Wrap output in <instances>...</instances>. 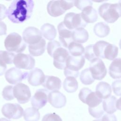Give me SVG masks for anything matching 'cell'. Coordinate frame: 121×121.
<instances>
[{
  "instance_id": "cell-14",
  "label": "cell",
  "mask_w": 121,
  "mask_h": 121,
  "mask_svg": "<svg viewBox=\"0 0 121 121\" xmlns=\"http://www.w3.org/2000/svg\"><path fill=\"white\" fill-rule=\"evenodd\" d=\"M49 92L45 89H38L31 98V103L32 106L38 110L44 106L48 100Z\"/></svg>"
},
{
  "instance_id": "cell-44",
  "label": "cell",
  "mask_w": 121,
  "mask_h": 121,
  "mask_svg": "<svg viewBox=\"0 0 121 121\" xmlns=\"http://www.w3.org/2000/svg\"><path fill=\"white\" fill-rule=\"evenodd\" d=\"M7 34V26L5 23L0 21V35H5Z\"/></svg>"
},
{
  "instance_id": "cell-28",
  "label": "cell",
  "mask_w": 121,
  "mask_h": 121,
  "mask_svg": "<svg viewBox=\"0 0 121 121\" xmlns=\"http://www.w3.org/2000/svg\"><path fill=\"white\" fill-rule=\"evenodd\" d=\"M110 30L109 26L103 22L96 23L94 27V32L95 35L99 37H104L108 35Z\"/></svg>"
},
{
  "instance_id": "cell-20",
  "label": "cell",
  "mask_w": 121,
  "mask_h": 121,
  "mask_svg": "<svg viewBox=\"0 0 121 121\" xmlns=\"http://www.w3.org/2000/svg\"><path fill=\"white\" fill-rule=\"evenodd\" d=\"M81 16L86 23H93L97 21L98 14L92 6H88L82 10Z\"/></svg>"
},
{
  "instance_id": "cell-43",
  "label": "cell",
  "mask_w": 121,
  "mask_h": 121,
  "mask_svg": "<svg viewBox=\"0 0 121 121\" xmlns=\"http://www.w3.org/2000/svg\"><path fill=\"white\" fill-rule=\"evenodd\" d=\"M7 9L4 5L0 4V21L7 16Z\"/></svg>"
},
{
  "instance_id": "cell-41",
  "label": "cell",
  "mask_w": 121,
  "mask_h": 121,
  "mask_svg": "<svg viewBox=\"0 0 121 121\" xmlns=\"http://www.w3.org/2000/svg\"><path fill=\"white\" fill-rule=\"evenodd\" d=\"M60 5L62 9L66 11V10L70 9L74 6L75 0H60Z\"/></svg>"
},
{
  "instance_id": "cell-13",
  "label": "cell",
  "mask_w": 121,
  "mask_h": 121,
  "mask_svg": "<svg viewBox=\"0 0 121 121\" xmlns=\"http://www.w3.org/2000/svg\"><path fill=\"white\" fill-rule=\"evenodd\" d=\"M41 31L38 28L29 26L26 27L23 32V39L24 42L30 44H33L40 42L43 38Z\"/></svg>"
},
{
  "instance_id": "cell-23",
  "label": "cell",
  "mask_w": 121,
  "mask_h": 121,
  "mask_svg": "<svg viewBox=\"0 0 121 121\" xmlns=\"http://www.w3.org/2000/svg\"><path fill=\"white\" fill-rule=\"evenodd\" d=\"M109 73L114 79L121 78V58L113 60L109 66Z\"/></svg>"
},
{
  "instance_id": "cell-42",
  "label": "cell",
  "mask_w": 121,
  "mask_h": 121,
  "mask_svg": "<svg viewBox=\"0 0 121 121\" xmlns=\"http://www.w3.org/2000/svg\"><path fill=\"white\" fill-rule=\"evenodd\" d=\"M101 121H117V119L114 114H105L101 118Z\"/></svg>"
},
{
  "instance_id": "cell-1",
  "label": "cell",
  "mask_w": 121,
  "mask_h": 121,
  "mask_svg": "<svg viewBox=\"0 0 121 121\" xmlns=\"http://www.w3.org/2000/svg\"><path fill=\"white\" fill-rule=\"evenodd\" d=\"M34 7L33 0H15L7 10V17L13 23H23L30 18Z\"/></svg>"
},
{
  "instance_id": "cell-26",
  "label": "cell",
  "mask_w": 121,
  "mask_h": 121,
  "mask_svg": "<svg viewBox=\"0 0 121 121\" xmlns=\"http://www.w3.org/2000/svg\"><path fill=\"white\" fill-rule=\"evenodd\" d=\"M89 35L87 31L84 28H79L72 31V38L73 41L78 43H84L88 39Z\"/></svg>"
},
{
  "instance_id": "cell-17",
  "label": "cell",
  "mask_w": 121,
  "mask_h": 121,
  "mask_svg": "<svg viewBox=\"0 0 121 121\" xmlns=\"http://www.w3.org/2000/svg\"><path fill=\"white\" fill-rule=\"evenodd\" d=\"M48 101L54 107L60 108L64 107L67 102L66 96L59 91H52L49 92Z\"/></svg>"
},
{
  "instance_id": "cell-12",
  "label": "cell",
  "mask_w": 121,
  "mask_h": 121,
  "mask_svg": "<svg viewBox=\"0 0 121 121\" xmlns=\"http://www.w3.org/2000/svg\"><path fill=\"white\" fill-rule=\"evenodd\" d=\"M28 74V73L27 72H23L18 68L13 67L6 71L5 78L9 83L17 84L26 78Z\"/></svg>"
},
{
  "instance_id": "cell-39",
  "label": "cell",
  "mask_w": 121,
  "mask_h": 121,
  "mask_svg": "<svg viewBox=\"0 0 121 121\" xmlns=\"http://www.w3.org/2000/svg\"><path fill=\"white\" fill-rule=\"evenodd\" d=\"M42 121H62L60 116L55 113H47L42 119Z\"/></svg>"
},
{
  "instance_id": "cell-29",
  "label": "cell",
  "mask_w": 121,
  "mask_h": 121,
  "mask_svg": "<svg viewBox=\"0 0 121 121\" xmlns=\"http://www.w3.org/2000/svg\"><path fill=\"white\" fill-rule=\"evenodd\" d=\"M63 86L64 90L68 93H72L76 92L78 88V82L76 78L71 77H66Z\"/></svg>"
},
{
  "instance_id": "cell-15",
  "label": "cell",
  "mask_w": 121,
  "mask_h": 121,
  "mask_svg": "<svg viewBox=\"0 0 121 121\" xmlns=\"http://www.w3.org/2000/svg\"><path fill=\"white\" fill-rule=\"evenodd\" d=\"M69 56V53L66 49L61 47L58 48L54 52L52 56L54 67L60 69H64Z\"/></svg>"
},
{
  "instance_id": "cell-10",
  "label": "cell",
  "mask_w": 121,
  "mask_h": 121,
  "mask_svg": "<svg viewBox=\"0 0 121 121\" xmlns=\"http://www.w3.org/2000/svg\"><path fill=\"white\" fill-rule=\"evenodd\" d=\"M89 69L94 79L102 80L107 74L105 65L100 58H96L91 61Z\"/></svg>"
},
{
  "instance_id": "cell-33",
  "label": "cell",
  "mask_w": 121,
  "mask_h": 121,
  "mask_svg": "<svg viewBox=\"0 0 121 121\" xmlns=\"http://www.w3.org/2000/svg\"><path fill=\"white\" fill-rule=\"evenodd\" d=\"M15 54L5 51H0V60L6 64H11L13 62Z\"/></svg>"
},
{
  "instance_id": "cell-9",
  "label": "cell",
  "mask_w": 121,
  "mask_h": 121,
  "mask_svg": "<svg viewBox=\"0 0 121 121\" xmlns=\"http://www.w3.org/2000/svg\"><path fill=\"white\" fill-rule=\"evenodd\" d=\"M1 112L9 119H18L23 116L24 110L19 104L7 103L3 105Z\"/></svg>"
},
{
  "instance_id": "cell-7",
  "label": "cell",
  "mask_w": 121,
  "mask_h": 121,
  "mask_svg": "<svg viewBox=\"0 0 121 121\" xmlns=\"http://www.w3.org/2000/svg\"><path fill=\"white\" fill-rule=\"evenodd\" d=\"M65 26L70 30L79 28H84L87 23L83 19L81 14L69 12L66 14L63 21Z\"/></svg>"
},
{
  "instance_id": "cell-27",
  "label": "cell",
  "mask_w": 121,
  "mask_h": 121,
  "mask_svg": "<svg viewBox=\"0 0 121 121\" xmlns=\"http://www.w3.org/2000/svg\"><path fill=\"white\" fill-rule=\"evenodd\" d=\"M117 99L113 95L104 99L103 101V107L104 111L108 114H112L117 110L116 106Z\"/></svg>"
},
{
  "instance_id": "cell-48",
  "label": "cell",
  "mask_w": 121,
  "mask_h": 121,
  "mask_svg": "<svg viewBox=\"0 0 121 121\" xmlns=\"http://www.w3.org/2000/svg\"><path fill=\"white\" fill-rule=\"evenodd\" d=\"M119 46H120V48L121 49V39L120 41V43H119Z\"/></svg>"
},
{
  "instance_id": "cell-21",
  "label": "cell",
  "mask_w": 121,
  "mask_h": 121,
  "mask_svg": "<svg viewBox=\"0 0 121 121\" xmlns=\"http://www.w3.org/2000/svg\"><path fill=\"white\" fill-rule=\"evenodd\" d=\"M95 93L101 99H106L109 97L112 93L110 85L105 82H100L96 85Z\"/></svg>"
},
{
  "instance_id": "cell-6",
  "label": "cell",
  "mask_w": 121,
  "mask_h": 121,
  "mask_svg": "<svg viewBox=\"0 0 121 121\" xmlns=\"http://www.w3.org/2000/svg\"><path fill=\"white\" fill-rule=\"evenodd\" d=\"M78 97L83 103L88 105L90 108L97 107L102 103V99L100 98L95 92L86 87H84L80 90Z\"/></svg>"
},
{
  "instance_id": "cell-19",
  "label": "cell",
  "mask_w": 121,
  "mask_h": 121,
  "mask_svg": "<svg viewBox=\"0 0 121 121\" xmlns=\"http://www.w3.org/2000/svg\"><path fill=\"white\" fill-rule=\"evenodd\" d=\"M42 86L48 90L58 91L61 86L60 79L53 76H45V79Z\"/></svg>"
},
{
  "instance_id": "cell-37",
  "label": "cell",
  "mask_w": 121,
  "mask_h": 121,
  "mask_svg": "<svg viewBox=\"0 0 121 121\" xmlns=\"http://www.w3.org/2000/svg\"><path fill=\"white\" fill-rule=\"evenodd\" d=\"M85 57L89 61H92L94 60L97 58L94 51V44H90L86 47L84 52Z\"/></svg>"
},
{
  "instance_id": "cell-45",
  "label": "cell",
  "mask_w": 121,
  "mask_h": 121,
  "mask_svg": "<svg viewBox=\"0 0 121 121\" xmlns=\"http://www.w3.org/2000/svg\"><path fill=\"white\" fill-rule=\"evenodd\" d=\"M7 69V65L6 64L0 60V76H2L4 74L5 72H6V70Z\"/></svg>"
},
{
  "instance_id": "cell-24",
  "label": "cell",
  "mask_w": 121,
  "mask_h": 121,
  "mask_svg": "<svg viewBox=\"0 0 121 121\" xmlns=\"http://www.w3.org/2000/svg\"><path fill=\"white\" fill-rule=\"evenodd\" d=\"M46 42L43 38L37 43L28 45L29 52L32 56H39L42 55L45 50Z\"/></svg>"
},
{
  "instance_id": "cell-49",
  "label": "cell",
  "mask_w": 121,
  "mask_h": 121,
  "mask_svg": "<svg viewBox=\"0 0 121 121\" xmlns=\"http://www.w3.org/2000/svg\"><path fill=\"white\" fill-rule=\"evenodd\" d=\"M119 3V4L120 5V6L121 7V0L119 1V3Z\"/></svg>"
},
{
  "instance_id": "cell-35",
  "label": "cell",
  "mask_w": 121,
  "mask_h": 121,
  "mask_svg": "<svg viewBox=\"0 0 121 121\" xmlns=\"http://www.w3.org/2000/svg\"><path fill=\"white\" fill-rule=\"evenodd\" d=\"M2 95L3 98L7 101H10L14 99L13 93V87L12 86H5L2 91Z\"/></svg>"
},
{
  "instance_id": "cell-16",
  "label": "cell",
  "mask_w": 121,
  "mask_h": 121,
  "mask_svg": "<svg viewBox=\"0 0 121 121\" xmlns=\"http://www.w3.org/2000/svg\"><path fill=\"white\" fill-rule=\"evenodd\" d=\"M58 30L59 35V40L61 45L68 48L69 44L72 42V31L69 30L64 25L63 22H60L58 26Z\"/></svg>"
},
{
  "instance_id": "cell-5",
  "label": "cell",
  "mask_w": 121,
  "mask_h": 121,
  "mask_svg": "<svg viewBox=\"0 0 121 121\" xmlns=\"http://www.w3.org/2000/svg\"><path fill=\"white\" fill-rule=\"evenodd\" d=\"M4 46L8 52L20 53L26 48V43L22 37L17 33L9 34L4 40Z\"/></svg>"
},
{
  "instance_id": "cell-46",
  "label": "cell",
  "mask_w": 121,
  "mask_h": 121,
  "mask_svg": "<svg viewBox=\"0 0 121 121\" xmlns=\"http://www.w3.org/2000/svg\"><path fill=\"white\" fill-rule=\"evenodd\" d=\"M116 106L117 109H118L121 111V97L117 100Z\"/></svg>"
},
{
  "instance_id": "cell-8",
  "label": "cell",
  "mask_w": 121,
  "mask_h": 121,
  "mask_svg": "<svg viewBox=\"0 0 121 121\" xmlns=\"http://www.w3.org/2000/svg\"><path fill=\"white\" fill-rule=\"evenodd\" d=\"M13 63L17 68L29 70L33 69L35 65V60L29 54L19 53L15 55Z\"/></svg>"
},
{
  "instance_id": "cell-18",
  "label": "cell",
  "mask_w": 121,
  "mask_h": 121,
  "mask_svg": "<svg viewBox=\"0 0 121 121\" xmlns=\"http://www.w3.org/2000/svg\"><path fill=\"white\" fill-rule=\"evenodd\" d=\"M45 76L43 71L37 68H34L28 74V83L33 86H38L42 85L44 81Z\"/></svg>"
},
{
  "instance_id": "cell-32",
  "label": "cell",
  "mask_w": 121,
  "mask_h": 121,
  "mask_svg": "<svg viewBox=\"0 0 121 121\" xmlns=\"http://www.w3.org/2000/svg\"><path fill=\"white\" fill-rule=\"evenodd\" d=\"M80 80L84 85H90L95 81L90 70L88 68L82 70L80 75Z\"/></svg>"
},
{
  "instance_id": "cell-25",
  "label": "cell",
  "mask_w": 121,
  "mask_h": 121,
  "mask_svg": "<svg viewBox=\"0 0 121 121\" xmlns=\"http://www.w3.org/2000/svg\"><path fill=\"white\" fill-rule=\"evenodd\" d=\"M41 32L44 38L50 41H52L57 34L56 30L54 26L49 23H45L42 26Z\"/></svg>"
},
{
  "instance_id": "cell-30",
  "label": "cell",
  "mask_w": 121,
  "mask_h": 121,
  "mask_svg": "<svg viewBox=\"0 0 121 121\" xmlns=\"http://www.w3.org/2000/svg\"><path fill=\"white\" fill-rule=\"evenodd\" d=\"M40 115L38 110L34 107L26 108L23 113L24 118L26 121H38Z\"/></svg>"
},
{
  "instance_id": "cell-2",
  "label": "cell",
  "mask_w": 121,
  "mask_h": 121,
  "mask_svg": "<svg viewBox=\"0 0 121 121\" xmlns=\"http://www.w3.org/2000/svg\"><path fill=\"white\" fill-rule=\"evenodd\" d=\"M94 51L97 58L112 60L118 55V48L114 44L104 41H99L94 44Z\"/></svg>"
},
{
  "instance_id": "cell-38",
  "label": "cell",
  "mask_w": 121,
  "mask_h": 121,
  "mask_svg": "<svg viewBox=\"0 0 121 121\" xmlns=\"http://www.w3.org/2000/svg\"><path fill=\"white\" fill-rule=\"evenodd\" d=\"M92 5L93 1L89 0H77L74 2V6L81 10L88 6H92Z\"/></svg>"
},
{
  "instance_id": "cell-36",
  "label": "cell",
  "mask_w": 121,
  "mask_h": 121,
  "mask_svg": "<svg viewBox=\"0 0 121 121\" xmlns=\"http://www.w3.org/2000/svg\"><path fill=\"white\" fill-rule=\"evenodd\" d=\"M60 47H61V44L59 42L55 40L51 41L48 43L47 45L48 53L50 56L52 57L54 52Z\"/></svg>"
},
{
  "instance_id": "cell-47",
  "label": "cell",
  "mask_w": 121,
  "mask_h": 121,
  "mask_svg": "<svg viewBox=\"0 0 121 121\" xmlns=\"http://www.w3.org/2000/svg\"><path fill=\"white\" fill-rule=\"evenodd\" d=\"M0 121H11L4 118H0Z\"/></svg>"
},
{
  "instance_id": "cell-40",
  "label": "cell",
  "mask_w": 121,
  "mask_h": 121,
  "mask_svg": "<svg viewBox=\"0 0 121 121\" xmlns=\"http://www.w3.org/2000/svg\"><path fill=\"white\" fill-rule=\"evenodd\" d=\"M112 86L113 93L117 96H121V80L113 81Z\"/></svg>"
},
{
  "instance_id": "cell-11",
  "label": "cell",
  "mask_w": 121,
  "mask_h": 121,
  "mask_svg": "<svg viewBox=\"0 0 121 121\" xmlns=\"http://www.w3.org/2000/svg\"><path fill=\"white\" fill-rule=\"evenodd\" d=\"M13 93L18 102L21 104L27 103L31 96L29 87L22 83H19L13 87Z\"/></svg>"
},
{
  "instance_id": "cell-31",
  "label": "cell",
  "mask_w": 121,
  "mask_h": 121,
  "mask_svg": "<svg viewBox=\"0 0 121 121\" xmlns=\"http://www.w3.org/2000/svg\"><path fill=\"white\" fill-rule=\"evenodd\" d=\"M69 52L73 56H80L85 52V49L83 46L75 42H71L68 46Z\"/></svg>"
},
{
  "instance_id": "cell-3",
  "label": "cell",
  "mask_w": 121,
  "mask_h": 121,
  "mask_svg": "<svg viewBox=\"0 0 121 121\" xmlns=\"http://www.w3.org/2000/svg\"><path fill=\"white\" fill-rule=\"evenodd\" d=\"M98 12L106 22L113 23L121 17V7L119 3H104L99 7Z\"/></svg>"
},
{
  "instance_id": "cell-22",
  "label": "cell",
  "mask_w": 121,
  "mask_h": 121,
  "mask_svg": "<svg viewBox=\"0 0 121 121\" xmlns=\"http://www.w3.org/2000/svg\"><path fill=\"white\" fill-rule=\"evenodd\" d=\"M48 14L53 17L60 16L65 12L60 6V0H51L49 2L47 6Z\"/></svg>"
},
{
  "instance_id": "cell-50",
  "label": "cell",
  "mask_w": 121,
  "mask_h": 121,
  "mask_svg": "<svg viewBox=\"0 0 121 121\" xmlns=\"http://www.w3.org/2000/svg\"><path fill=\"white\" fill-rule=\"evenodd\" d=\"M101 121V120L100 119H97L95 121Z\"/></svg>"
},
{
  "instance_id": "cell-4",
  "label": "cell",
  "mask_w": 121,
  "mask_h": 121,
  "mask_svg": "<svg viewBox=\"0 0 121 121\" xmlns=\"http://www.w3.org/2000/svg\"><path fill=\"white\" fill-rule=\"evenodd\" d=\"M85 58L83 56H73L69 55L67 60L66 66L64 69V74L66 77L77 78L79 75L78 70L84 65Z\"/></svg>"
},
{
  "instance_id": "cell-34",
  "label": "cell",
  "mask_w": 121,
  "mask_h": 121,
  "mask_svg": "<svg viewBox=\"0 0 121 121\" xmlns=\"http://www.w3.org/2000/svg\"><path fill=\"white\" fill-rule=\"evenodd\" d=\"M88 111L89 114L96 119H100L101 117L104 113L102 104H100L98 106L94 108L88 107Z\"/></svg>"
}]
</instances>
